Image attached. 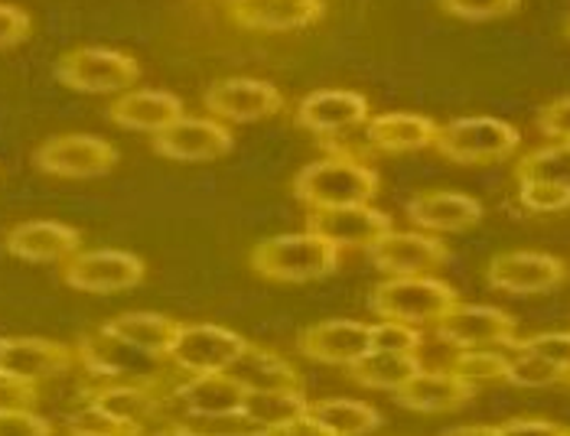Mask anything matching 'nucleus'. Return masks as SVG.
Wrapping results in <instances>:
<instances>
[{"label":"nucleus","instance_id":"20e7f679","mask_svg":"<svg viewBox=\"0 0 570 436\" xmlns=\"http://www.w3.org/2000/svg\"><path fill=\"white\" fill-rule=\"evenodd\" d=\"M519 143H522V133L509 121L470 115V118H456V121L440 125L434 150L450 164L485 167V164L509 160L519 150Z\"/></svg>","mask_w":570,"mask_h":436},{"label":"nucleus","instance_id":"4468645a","mask_svg":"<svg viewBox=\"0 0 570 436\" xmlns=\"http://www.w3.org/2000/svg\"><path fill=\"white\" fill-rule=\"evenodd\" d=\"M235 133L216 118H189L183 115L176 125L154 137V150L176 164H209L232 150Z\"/></svg>","mask_w":570,"mask_h":436},{"label":"nucleus","instance_id":"b1692460","mask_svg":"<svg viewBox=\"0 0 570 436\" xmlns=\"http://www.w3.org/2000/svg\"><path fill=\"white\" fill-rule=\"evenodd\" d=\"M170 397L179 414H228V410H242L245 388L228 371L179 375L170 385Z\"/></svg>","mask_w":570,"mask_h":436},{"label":"nucleus","instance_id":"58836bf2","mask_svg":"<svg viewBox=\"0 0 570 436\" xmlns=\"http://www.w3.org/2000/svg\"><path fill=\"white\" fill-rule=\"evenodd\" d=\"M0 436H56V427L37 410H0Z\"/></svg>","mask_w":570,"mask_h":436},{"label":"nucleus","instance_id":"37998d69","mask_svg":"<svg viewBox=\"0 0 570 436\" xmlns=\"http://www.w3.org/2000/svg\"><path fill=\"white\" fill-rule=\"evenodd\" d=\"M568 427L554 424V420H541V417H512L505 424H499L502 436H564Z\"/></svg>","mask_w":570,"mask_h":436},{"label":"nucleus","instance_id":"1a4fd4ad","mask_svg":"<svg viewBox=\"0 0 570 436\" xmlns=\"http://www.w3.org/2000/svg\"><path fill=\"white\" fill-rule=\"evenodd\" d=\"M33 164L59 179H91L118 164V150L111 140L95 133H59L37 147Z\"/></svg>","mask_w":570,"mask_h":436},{"label":"nucleus","instance_id":"79ce46f5","mask_svg":"<svg viewBox=\"0 0 570 436\" xmlns=\"http://www.w3.org/2000/svg\"><path fill=\"white\" fill-rule=\"evenodd\" d=\"M40 388L0 371V410H33Z\"/></svg>","mask_w":570,"mask_h":436},{"label":"nucleus","instance_id":"a211bd4d","mask_svg":"<svg viewBox=\"0 0 570 436\" xmlns=\"http://www.w3.org/2000/svg\"><path fill=\"white\" fill-rule=\"evenodd\" d=\"M297 346L320 365L350 368L372 349V326L358 319H323L301 333Z\"/></svg>","mask_w":570,"mask_h":436},{"label":"nucleus","instance_id":"473e14b6","mask_svg":"<svg viewBox=\"0 0 570 436\" xmlns=\"http://www.w3.org/2000/svg\"><path fill=\"white\" fill-rule=\"evenodd\" d=\"M519 182L522 179H544V182H564L570 186V143H548V147H538L525 153L515 167Z\"/></svg>","mask_w":570,"mask_h":436},{"label":"nucleus","instance_id":"a19ab883","mask_svg":"<svg viewBox=\"0 0 570 436\" xmlns=\"http://www.w3.org/2000/svg\"><path fill=\"white\" fill-rule=\"evenodd\" d=\"M538 131L544 133V137H551V140L570 143V98H558V101L541 108Z\"/></svg>","mask_w":570,"mask_h":436},{"label":"nucleus","instance_id":"72a5a7b5","mask_svg":"<svg viewBox=\"0 0 570 436\" xmlns=\"http://www.w3.org/2000/svg\"><path fill=\"white\" fill-rule=\"evenodd\" d=\"M561 382H564V368H558L544 358L515 351V358L509 361V385H515V388H554Z\"/></svg>","mask_w":570,"mask_h":436},{"label":"nucleus","instance_id":"5701e85b","mask_svg":"<svg viewBox=\"0 0 570 436\" xmlns=\"http://www.w3.org/2000/svg\"><path fill=\"white\" fill-rule=\"evenodd\" d=\"M440 125L417 111H385L365 121V140L379 153H414L428 150L438 140Z\"/></svg>","mask_w":570,"mask_h":436},{"label":"nucleus","instance_id":"2f4dec72","mask_svg":"<svg viewBox=\"0 0 570 436\" xmlns=\"http://www.w3.org/2000/svg\"><path fill=\"white\" fill-rule=\"evenodd\" d=\"M509 361L512 358L499 349H460L450 361V371L480 392L483 385L509 382Z\"/></svg>","mask_w":570,"mask_h":436},{"label":"nucleus","instance_id":"0eeeda50","mask_svg":"<svg viewBox=\"0 0 570 436\" xmlns=\"http://www.w3.org/2000/svg\"><path fill=\"white\" fill-rule=\"evenodd\" d=\"M515 316L499 306L456 304L434 323L438 339L450 349H512L515 346Z\"/></svg>","mask_w":570,"mask_h":436},{"label":"nucleus","instance_id":"dca6fc26","mask_svg":"<svg viewBox=\"0 0 570 436\" xmlns=\"http://www.w3.org/2000/svg\"><path fill=\"white\" fill-rule=\"evenodd\" d=\"M392 216L368 206H340V209H316L307 218V231L326 238L330 245L343 248H372L385 231H392Z\"/></svg>","mask_w":570,"mask_h":436},{"label":"nucleus","instance_id":"bb28decb","mask_svg":"<svg viewBox=\"0 0 570 436\" xmlns=\"http://www.w3.org/2000/svg\"><path fill=\"white\" fill-rule=\"evenodd\" d=\"M108 336L128 343L134 349L150 351V355H160V358H170V349L176 343V333H179V323L164 316V313H147V309H131V313H121L115 319H108L101 326Z\"/></svg>","mask_w":570,"mask_h":436},{"label":"nucleus","instance_id":"49530a36","mask_svg":"<svg viewBox=\"0 0 570 436\" xmlns=\"http://www.w3.org/2000/svg\"><path fill=\"white\" fill-rule=\"evenodd\" d=\"M561 385H564V388H570V368L564 371V382H561Z\"/></svg>","mask_w":570,"mask_h":436},{"label":"nucleus","instance_id":"9b49d317","mask_svg":"<svg viewBox=\"0 0 570 436\" xmlns=\"http://www.w3.org/2000/svg\"><path fill=\"white\" fill-rule=\"evenodd\" d=\"M206 111L222 125L264 121L284 111V95L264 79H219L203 95Z\"/></svg>","mask_w":570,"mask_h":436},{"label":"nucleus","instance_id":"f8f14e48","mask_svg":"<svg viewBox=\"0 0 570 436\" xmlns=\"http://www.w3.org/2000/svg\"><path fill=\"white\" fill-rule=\"evenodd\" d=\"M485 280L499 294L534 297L561 287L568 280V264L544 251H505L489 261Z\"/></svg>","mask_w":570,"mask_h":436},{"label":"nucleus","instance_id":"aec40b11","mask_svg":"<svg viewBox=\"0 0 570 436\" xmlns=\"http://www.w3.org/2000/svg\"><path fill=\"white\" fill-rule=\"evenodd\" d=\"M76 349L52 343V339H37V336H17L3 339V375L20 378L27 385H40L46 378L66 375L76 365Z\"/></svg>","mask_w":570,"mask_h":436},{"label":"nucleus","instance_id":"423d86ee","mask_svg":"<svg viewBox=\"0 0 570 436\" xmlns=\"http://www.w3.org/2000/svg\"><path fill=\"white\" fill-rule=\"evenodd\" d=\"M56 79L76 91L111 95V91H128L140 79V62L131 52H121V49L79 46L59 59Z\"/></svg>","mask_w":570,"mask_h":436},{"label":"nucleus","instance_id":"a878e982","mask_svg":"<svg viewBox=\"0 0 570 436\" xmlns=\"http://www.w3.org/2000/svg\"><path fill=\"white\" fill-rule=\"evenodd\" d=\"M320 13H323L320 0H245V3H235L232 10V17L242 27L262 30V33L301 30L313 20H320Z\"/></svg>","mask_w":570,"mask_h":436},{"label":"nucleus","instance_id":"de8ad7c7","mask_svg":"<svg viewBox=\"0 0 570 436\" xmlns=\"http://www.w3.org/2000/svg\"><path fill=\"white\" fill-rule=\"evenodd\" d=\"M0 368H3V339H0Z\"/></svg>","mask_w":570,"mask_h":436},{"label":"nucleus","instance_id":"ddd939ff","mask_svg":"<svg viewBox=\"0 0 570 436\" xmlns=\"http://www.w3.org/2000/svg\"><path fill=\"white\" fill-rule=\"evenodd\" d=\"M372 261L389 277H417V274H434L438 267L450 261V248L443 245L440 235L428 231H385L372 248Z\"/></svg>","mask_w":570,"mask_h":436},{"label":"nucleus","instance_id":"f3484780","mask_svg":"<svg viewBox=\"0 0 570 436\" xmlns=\"http://www.w3.org/2000/svg\"><path fill=\"white\" fill-rule=\"evenodd\" d=\"M7 255L30 264H66L82 251V231L62 221H20L3 235Z\"/></svg>","mask_w":570,"mask_h":436},{"label":"nucleus","instance_id":"603ef678","mask_svg":"<svg viewBox=\"0 0 570 436\" xmlns=\"http://www.w3.org/2000/svg\"><path fill=\"white\" fill-rule=\"evenodd\" d=\"M564 436H570V427H568V430H564Z\"/></svg>","mask_w":570,"mask_h":436},{"label":"nucleus","instance_id":"4be33fe9","mask_svg":"<svg viewBox=\"0 0 570 436\" xmlns=\"http://www.w3.org/2000/svg\"><path fill=\"white\" fill-rule=\"evenodd\" d=\"M476 397V388L456 378L450 368H421L407 385L395 392V400L417 414H450L466 407Z\"/></svg>","mask_w":570,"mask_h":436},{"label":"nucleus","instance_id":"6e6552de","mask_svg":"<svg viewBox=\"0 0 570 436\" xmlns=\"http://www.w3.org/2000/svg\"><path fill=\"white\" fill-rule=\"evenodd\" d=\"M245 346H248L245 336L216 323H179L170 349V365L179 375H213V371H225Z\"/></svg>","mask_w":570,"mask_h":436},{"label":"nucleus","instance_id":"a18cd8bd","mask_svg":"<svg viewBox=\"0 0 570 436\" xmlns=\"http://www.w3.org/2000/svg\"><path fill=\"white\" fill-rule=\"evenodd\" d=\"M443 436H502V434H499V427L473 424V427H456V430H450V434H443Z\"/></svg>","mask_w":570,"mask_h":436},{"label":"nucleus","instance_id":"f704fd0d","mask_svg":"<svg viewBox=\"0 0 570 436\" xmlns=\"http://www.w3.org/2000/svg\"><path fill=\"white\" fill-rule=\"evenodd\" d=\"M519 202L528 212H564L570 209V186L544 182V179H522Z\"/></svg>","mask_w":570,"mask_h":436},{"label":"nucleus","instance_id":"c9c22d12","mask_svg":"<svg viewBox=\"0 0 570 436\" xmlns=\"http://www.w3.org/2000/svg\"><path fill=\"white\" fill-rule=\"evenodd\" d=\"M372 349L401 351V355H421L424 349V333L407 323H372Z\"/></svg>","mask_w":570,"mask_h":436},{"label":"nucleus","instance_id":"393cba45","mask_svg":"<svg viewBox=\"0 0 570 436\" xmlns=\"http://www.w3.org/2000/svg\"><path fill=\"white\" fill-rule=\"evenodd\" d=\"M225 371L245 388V394L274 392V388H304L301 371L287 358H281L277 351L264 349V346H252V343L242 349V355Z\"/></svg>","mask_w":570,"mask_h":436},{"label":"nucleus","instance_id":"2eb2a0df","mask_svg":"<svg viewBox=\"0 0 570 436\" xmlns=\"http://www.w3.org/2000/svg\"><path fill=\"white\" fill-rule=\"evenodd\" d=\"M368 118H372L368 98L350 88H320L297 105V125L326 140L365 128Z\"/></svg>","mask_w":570,"mask_h":436},{"label":"nucleus","instance_id":"4c0bfd02","mask_svg":"<svg viewBox=\"0 0 570 436\" xmlns=\"http://www.w3.org/2000/svg\"><path fill=\"white\" fill-rule=\"evenodd\" d=\"M440 10L456 20H495L519 10L522 0H438Z\"/></svg>","mask_w":570,"mask_h":436},{"label":"nucleus","instance_id":"7c9ffc66","mask_svg":"<svg viewBox=\"0 0 570 436\" xmlns=\"http://www.w3.org/2000/svg\"><path fill=\"white\" fill-rule=\"evenodd\" d=\"M174 436H267L248 414L228 410V414H179Z\"/></svg>","mask_w":570,"mask_h":436},{"label":"nucleus","instance_id":"9d476101","mask_svg":"<svg viewBox=\"0 0 570 436\" xmlns=\"http://www.w3.org/2000/svg\"><path fill=\"white\" fill-rule=\"evenodd\" d=\"M147 264L131 251L98 248V251H79L62 264V280L72 290L82 294H121L144 284Z\"/></svg>","mask_w":570,"mask_h":436},{"label":"nucleus","instance_id":"7ed1b4c3","mask_svg":"<svg viewBox=\"0 0 570 436\" xmlns=\"http://www.w3.org/2000/svg\"><path fill=\"white\" fill-rule=\"evenodd\" d=\"M460 304V294L431 274L417 277H389L372 290V309L379 319L407 323V326H434L453 306Z\"/></svg>","mask_w":570,"mask_h":436},{"label":"nucleus","instance_id":"412c9836","mask_svg":"<svg viewBox=\"0 0 570 436\" xmlns=\"http://www.w3.org/2000/svg\"><path fill=\"white\" fill-rule=\"evenodd\" d=\"M186 115L183 101L176 98L174 91H160V88H134V91H121L111 108L108 118L125 128V131L140 133H157L167 131L170 125H176Z\"/></svg>","mask_w":570,"mask_h":436},{"label":"nucleus","instance_id":"3c124183","mask_svg":"<svg viewBox=\"0 0 570 436\" xmlns=\"http://www.w3.org/2000/svg\"><path fill=\"white\" fill-rule=\"evenodd\" d=\"M232 3H245V0H232Z\"/></svg>","mask_w":570,"mask_h":436},{"label":"nucleus","instance_id":"f03ea898","mask_svg":"<svg viewBox=\"0 0 570 436\" xmlns=\"http://www.w3.org/2000/svg\"><path fill=\"white\" fill-rule=\"evenodd\" d=\"M252 270H258L264 280L277 284H307L333 274L340 267V248L313 231H291L274 235L255 245Z\"/></svg>","mask_w":570,"mask_h":436},{"label":"nucleus","instance_id":"c85d7f7f","mask_svg":"<svg viewBox=\"0 0 570 436\" xmlns=\"http://www.w3.org/2000/svg\"><path fill=\"white\" fill-rule=\"evenodd\" d=\"M309 417H316L333 436H365L375 427H382V414L365 404V400H352V397H323V400H309Z\"/></svg>","mask_w":570,"mask_h":436},{"label":"nucleus","instance_id":"8fccbe9b","mask_svg":"<svg viewBox=\"0 0 570 436\" xmlns=\"http://www.w3.org/2000/svg\"><path fill=\"white\" fill-rule=\"evenodd\" d=\"M564 33H568V37H570V20H568V27H564Z\"/></svg>","mask_w":570,"mask_h":436},{"label":"nucleus","instance_id":"c756f323","mask_svg":"<svg viewBox=\"0 0 570 436\" xmlns=\"http://www.w3.org/2000/svg\"><path fill=\"white\" fill-rule=\"evenodd\" d=\"M309 400L304 388H274V392H248L242 400V414H248L267 434L307 414Z\"/></svg>","mask_w":570,"mask_h":436},{"label":"nucleus","instance_id":"cd10ccee","mask_svg":"<svg viewBox=\"0 0 570 436\" xmlns=\"http://www.w3.org/2000/svg\"><path fill=\"white\" fill-rule=\"evenodd\" d=\"M421 355H401V351L368 349L355 365H350V375L355 385L368 392H392L407 385L421 371Z\"/></svg>","mask_w":570,"mask_h":436},{"label":"nucleus","instance_id":"ea45409f","mask_svg":"<svg viewBox=\"0 0 570 436\" xmlns=\"http://www.w3.org/2000/svg\"><path fill=\"white\" fill-rule=\"evenodd\" d=\"M33 30V20L23 7L17 3H0V49L23 43Z\"/></svg>","mask_w":570,"mask_h":436},{"label":"nucleus","instance_id":"f257e3e1","mask_svg":"<svg viewBox=\"0 0 570 436\" xmlns=\"http://www.w3.org/2000/svg\"><path fill=\"white\" fill-rule=\"evenodd\" d=\"M382 179L368 160H352L330 153L294 176V196L309 212L340 209V206H368L379 196Z\"/></svg>","mask_w":570,"mask_h":436},{"label":"nucleus","instance_id":"6ab92c4d","mask_svg":"<svg viewBox=\"0 0 570 436\" xmlns=\"http://www.w3.org/2000/svg\"><path fill=\"white\" fill-rule=\"evenodd\" d=\"M404 209H407V218L428 235H456V231L480 225V218H483L480 199H473L466 192H453V189L417 192Z\"/></svg>","mask_w":570,"mask_h":436},{"label":"nucleus","instance_id":"c03bdc74","mask_svg":"<svg viewBox=\"0 0 570 436\" xmlns=\"http://www.w3.org/2000/svg\"><path fill=\"white\" fill-rule=\"evenodd\" d=\"M267 436H333L316 417H309L307 414H301L297 420H291V424H284V427H277V430H271Z\"/></svg>","mask_w":570,"mask_h":436},{"label":"nucleus","instance_id":"e433bc0d","mask_svg":"<svg viewBox=\"0 0 570 436\" xmlns=\"http://www.w3.org/2000/svg\"><path fill=\"white\" fill-rule=\"evenodd\" d=\"M512 351H525L534 358H544L558 368H570V333H538L528 339H515Z\"/></svg>","mask_w":570,"mask_h":436},{"label":"nucleus","instance_id":"39448f33","mask_svg":"<svg viewBox=\"0 0 570 436\" xmlns=\"http://www.w3.org/2000/svg\"><path fill=\"white\" fill-rule=\"evenodd\" d=\"M76 358L86 365L88 375L101 378V382H134V385H167L170 371V358L150 355L144 349H134L128 343L108 336L105 329L86 336L76 346Z\"/></svg>","mask_w":570,"mask_h":436},{"label":"nucleus","instance_id":"09e8293b","mask_svg":"<svg viewBox=\"0 0 570 436\" xmlns=\"http://www.w3.org/2000/svg\"><path fill=\"white\" fill-rule=\"evenodd\" d=\"M69 436H111V434H69Z\"/></svg>","mask_w":570,"mask_h":436}]
</instances>
